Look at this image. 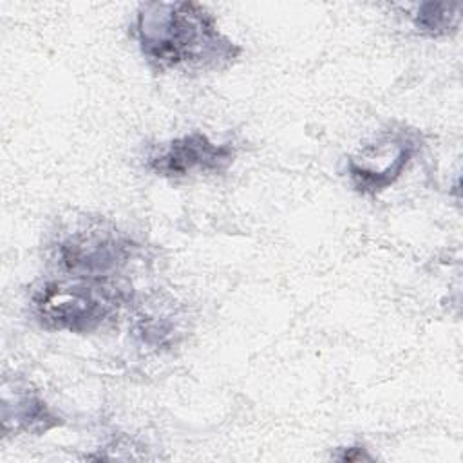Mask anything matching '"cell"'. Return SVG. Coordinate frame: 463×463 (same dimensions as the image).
I'll return each mask as SVG.
<instances>
[{
	"label": "cell",
	"instance_id": "obj_1",
	"mask_svg": "<svg viewBox=\"0 0 463 463\" xmlns=\"http://www.w3.org/2000/svg\"><path fill=\"white\" fill-rule=\"evenodd\" d=\"M132 34L156 72L201 74L232 67L242 47L221 33L213 13L197 2H146Z\"/></svg>",
	"mask_w": 463,
	"mask_h": 463
},
{
	"label": "cell",
	"instance_id": "obj_3",
	"mask_svg": "<svg viewBox=\"0 0 463 463\" xmlns=\"http://www.w3.org/2000/svg\"><path fill=\"white\" fill-rule=\"evenodd\" d=\"M137 253V244L105 219H85L54 244L58 266L71 277L109 279Z\"/></svg>",
	"mask_w": 463,
	"mask_h": 463
},
{
	"label": "cell",
	"instance_id": "obj_5",
	"mask_svg": "<svg viewBox=\"0 0 463 463\" xmlns=\"http://www.w3.org/2000/svg\"><path fill=\"white\" fill-rule=\"evenodd\" d=\"M235 159L232 143H215L203 132H190L152 146L145 168L154 175L181 179L192 174H222Z\"/></svg>",
	"mask_w": 463,
	"mask_h": 463
},
{
	"label": "cell",
	"instance_id": "obj_6",
	"mask_svg": "<svg viewBox=\"0 0 463 463\" xmlns=\"http://www.w3.org/2000/svg\"><path fill=\"white\" fill-rule=\"evenodd\" d=\"M61 425L60 418L47 407V403L31 391L27 385H9L4 382L2 387V430L9 434H43Z\"/></svg>",
	"mask_w": 463,
	"mask_h": 463
},
{
	"label": "cell",
	"instance_id": "obj_8",
	"mask_svg": "<svg viewBox=\"0 0 463 463\" xmlns=\"http://www.w3.org/2000/svg\"><path fill=\"white\" fill-rule=\"evenodd\" d=\"M344 454H336L335 458L340 461H358V459H371L364 447H344L340 449Z\"/></svg>",
	"mask_w": 463,
	"mask_h": 463
},
{
	"label": "cell",
	"instance_id": "obj_7",
	"mask_svg": "<svg viewBox=\"0 0 463 463\" xmlns=\"http://www.w3.org/2000/svg\"><path fill=\"white\" fill-rule=\"evenodd\" d=\"M414 29L425 36H449L458 31L461 22V4L458 2H423L411 14Z\"/></svg>",
	"mask_w": 463,
	"mask_h": 463
},
{
	"label": "cell",
	"instance_id": "obj_4",
	"mask_svg": "<svg viewBox=\"0 0 463 463\" xmlns=\"http://www.w3.org/2000/svg\"><path fill=\"white\" fill-rule=\"evenodd\" d=\"M418 148V132L405 127L387 130L358 156L347 157L345 166L353 188L362 195H376L387 190L403 174Z\"/></svg>",
	"mask_w": 463,
	"mask_h": 463
},
{
	"label": "cell",
	"instance_id": "obj_2",
	"mask_svg": "<svg viewBox=\"0 0 463 463\" xmlns=\"http://www.w3.org/2000/svg\"><path fill=\"white\" fill-rule=\"evenodd\" d=\"M123 300V289L109 279L71 277L34 289L29 309L43 329L87 335L112 320Z\"/></svg>",
	"mask_w": 463,
	"mask_h": 463
}]
</instances>
